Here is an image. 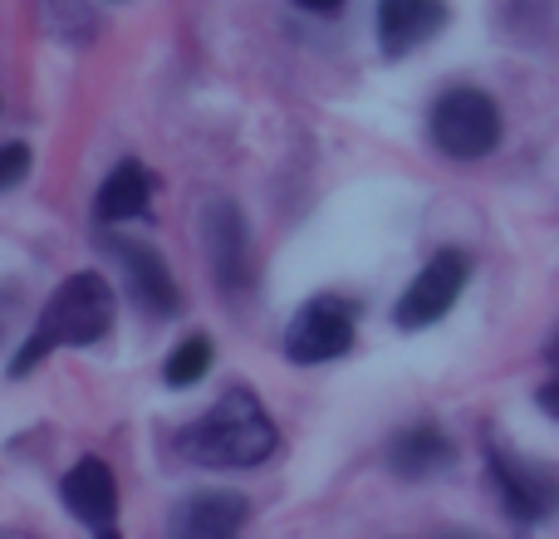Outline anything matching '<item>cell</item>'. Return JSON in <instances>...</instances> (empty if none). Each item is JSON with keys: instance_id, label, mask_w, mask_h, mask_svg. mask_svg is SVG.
Listing matches in <instances>:
<instances>
[{"instance_id": "3957f363", "label": "cell", "mask_w": 559, "mask_h": 539, "mask_svg": "<svg viewBox=\"0 0 559 539\" xmlns=\"http://www.w3.org/2000/svg\"><path fill=\"white\" fill-rule=\"evenodd\" d=\"M501 133H506L501 104L476 84H456L447 94H437L432 113H427V137L452 163H481V157H491L501 147Z\"/></svg>"}, {"instance_id": "4fadbf2b", "label": "cell", "mask_w": 559, "mask_h": 539, "mask_svg": "<svg viewBox=\"0 0 559 539\" xmlns=\"http://www.w3.org/2000/svg\"><path fill=\"white\" fill-rule=\"evenodd\" d=\"M153 172H147L143 163H118L114 172L104 177V187H98L94 196V216L104 226H118V221H138V216H147V206H153Z\"/></svg>"}, {"instance_id": "6da1fadb", "label": "cell", "mask_w": 559, "mask_h": 539, "mask_svg": "<svg viewBox=\"0 0 559 539\" xmlns=\"http://www.w3.org/2000/svg\"><path fill=\"white\" fill-rule=\"evenodd\" d=\"M280 432L271 422L255 393L231 387L222 393L192 427H182L177 436V452L197 466H212V471H246V466H261L275 452Z\"/></svg>"}, {"instance_id": "ba28073f", "label": "cell", "mask_w": 559, "mask_h": 539, "mask_svg": "<svg viewBox=\"0 0 559 539\" xmlns=\"http://www.w3.org/2000/svg\"><path fill=\"white\" fill-rule=\"evenodd\" d=\"M251 520V501L241 491H192L167 515V539H241Z\"/></svg>"}, {"instance_id": "30bf717a", "label": "cell", "mask_w": 559, "mask_h": 539, "mask_svg": "<svg viewBox=\"0 0 559 539\" xmlns=\"http://www.w3.org/2000/svg\"><path fill=\"white\" fill-rule=\"evenodd\" d=\"M202 241L212 255V275L222 289H246L251 285V231L236 202H212L202 221Z\"/></svg>"}, {"instance_id": "5b68a950", "label": "cell", "mask_w": 559, "mask_h": 539, "mask_svg": "<svg viewBox=\"0 0 559 539\" xmlns=\"http://www.w3.org/2000/svg\"><path fill=\"white\" fill-rule=\"evenodd\" d=\"M486 471H491L496 501L515 525H545L550 515H559V476L550 466L491 442L486 446Z\"/></svg>"}, {"instance_id": "8992f818", "label": "cell", "mask_w": 559, "mask_h": 539, "mask_svg": "<svg viewBox=\"0 0 559 539\" xmlns=\"http://www.w3.org/2000/svg\"><path fill=\"white\" fill-rule=\"evenodd\" d=\"M466 279H472V255L466 251H437L432 261H427L423 270L413 275V285L397 295V328H432L437 319L452 314V304L462 299Z\"/></svg>"}, {"instance_id": "8fae6325", "label": "cell", "mask_w": 559, "mask_h": 539, "mask_svg": "<svg viewBox=\"0 0 559 539\" xmlns=\"http://www.w3.org/2000/svg\"><path fill=\"white\" fill-rule=\"evenodd\" d=\"M59 501H64V511L74 515L79 525H88V530H114L118 481H114V471H108V462H98V456L74 462L64 471V481H59Z\"/></svg>"}, {"instance_id": "5bb4252c", "label": "cell", "mask_w": 559, "mask_h": 539, "mask_svg": "<svg viewBox=\"0 0 559 539\" xmlns=\"http://www.w3.org/2000/svg\"><path fill=\"white\" fill-rule=\"evenodd\" d=\"M206 368H212V338L187 334L182 344L173 348V358L163 363V378H167V387H192L206 378Z\"/></svg>"}, {"instance_id": "277c9868", "label": "cell", "mask_w": 559, "mask_h": 539, "mask_svg": "<svg viewBox=\"0 0 559 539\" xmlns=\"http://www.w3.org/2000/svg\"><path fill=\"white\" fill-rule=\"evenodd\" d=\"M354 334H358V304L344 295H314L309 304L295 309L285 328V358L289 363H334L354 348Z\"/></svg>"}, {"instance_id": "2e32d148", "label": "cell", "mask_w": 559, "mask_h": 539, "mask_svg": "<svg viewBox=\"0 0 559 539\" xmlns=\"http://www.w3.org/2000/svg\"><path fill=\"white\" fill-rule=\"evenodd\" d=\"M535 403H540V412H550V417H559V368H555V378L550 383L535 393Z\"/></svg>"}, {"instance_id": "52a82bcc", "label": "cell", "mask_w": 559, "mask_h": 539, "mask_svg": "<svg viewBox=\"0 0 559 539\" xmlns=\"http://www.w3.org/2000/svg\"><path fill=\"white\" fill-rule=\"evenodd\" d=\"M104 251L114 255L118 270H123V285H128V295L138 299V309H143V314L173 319L177 309H182V289H177L173 270H167V261L153 251V245L128 241V236H108Z\"/></svg>"}, {"instance_id": "e0dca14e", "label": "cell", "mask_w": 559, "mask_h": 539, "mask_svg": "<svg viewBox=\"0 0 559 539\" xmlns=\"http://www.w3.org/2000/svg\"><path fill=\"white\" fill-rule=\"evenodd\" d=\"M299 10H309V15H334L338 5H344V0H295Z\"/></svg>"}, {"instance_id": "d6986e66", "label": "cell", "mask_w": 559, "mask_h": 539, "mask_svg": "<svg viewBox=\"0 0 559 539\" xmlns=\"http://www.w3.org/2000/svg\"><path fill=\"white\" fill-rule=\"evenodd\" d=\"M98 539H123V535H118V530H98Z\"/></svg>"}, {"instance_id": "ac0fdd59", "label": "cell", "mask_w": 559, "mask_h": 539, "mask_svg": "<svg viewBox=\"0 0 559 539\" xmlns=\"http://www.w3.org/2000/svg\"><path fill=\"white\" fill-rule=\"evenodd\" d=\"M0 539H35V535H25V530H0Z\"/></svg>"}, {"instance_id": "9c48e42d", "label": "cell", "mask_w": 559, "mask_h": 539, "mask_svg": "<svg viewBox=\"0 0 559 539\" xmlns=\"http://www.w3.org/2000/svg\"><path fill=\"white\" fill-rule=\"evenodd\" d=\"M447 0H378V49L383 59H407L447 29Z\"/></svg>"}, {"instance_id": "7a4b0ae2", "label": "cell", "mask_w": 559, "mask_h": 539, "mask_svg": "<svg viewBox=\"0 0 559 539\" xmlns=\"http://www.w3.org/2000/svg\"><path fill=\"white\" fill-rule=\"evenodd\" d=\"M114 328V285H108L98 270H79L64 285L49 295V304L39 309L29 338L20 344L10 378H25L35 363H45V354L55 348H88L98 338H108Z\"/></svg>"}, {"instance_id": "7c38bea8", "label": "cell", "mask_w": 559, "mask_h": 539, "mask_svg": "<svg viewBox=\"0 0 559 539\" xmlns=\"http://www.w3.org/2000/svg\"><path fill=\"white\" fill-rule=\"evenodd\" d=\"M456 466V446L442 427L417 422L388 442V471L403 476V481H427V476H442Z\"/></svg>"}, {"instance_id": "9a60e30c", "label": "cell", "mask_w": 559, "mask_h": 539, "mask_svg": "<svg viewBox=\"0 0 559 539\" xmlns=\"http://www.w3.org/2000/svg\"><path fill=\"white\" fill-rule=\"evenodd\" d=\"M29 147L25 143H0V192H10V187H20L29 177Z\"/></svg>"}]
</instances>
